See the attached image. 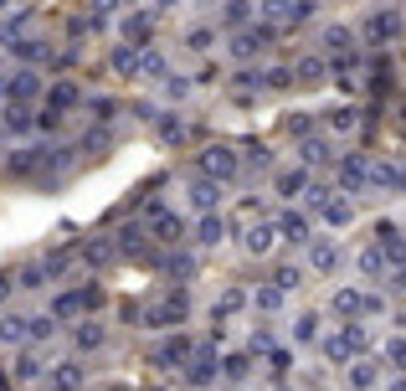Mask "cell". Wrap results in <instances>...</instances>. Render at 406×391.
I'll list each match as a JSON object with an SVG mask.
<instances>
[{
    "instance_id": "9c48e42d",
    "label": "cell",
    "mask_w": 406,
    "mask_h": 391,
    "mask_svg": "<svg viewBox=\"0 0 406 391\" xmlns=\"http://www.w3.org/2000/svg\"><path fill=\"white\" fill-rule=\"evenodd\" d=\"M190 350H196V345H190L185 335H175V340H165L160 350H155V365H160V371H170V365H185Z\"/></svg>"
},
{
    "instance_id": "d4e9b609",
    "label": "cell",
    "mask_w": 406,
    "mask_h": 391,
    "mask_svg": "<svg viewBox=\"0 0 406 391\" xmlns=\"http://www.w3.org/2000/svg\"><path fill=\"white\" fill-rule=\"evenodd\" d=\"M11 52H16L21 62H41V57H47V41H36V36H21V41H11Z\"/></svg>"
},
{
    "instance_id": "83f0119b",
    "label": "cell",
    "mask_w": 406,
    "mask_h": 391,
    "mask_svg": "<svg viewBox=\"0 0 406 391\" xmlns=\"http://www.w3.org/2000/svg\"><path fill=\"white\" fill-rule=\"evenodd\" d=\"M319 211H324V222H334V227H350V216H355V206H350V201H324Z\"/></svg>"
},
{
    "instance_id": "f546056e",
    "label": "cell",
    "mask_w": 406,
    "mask_h": 391,
    "mask_svg": "<svg viewBox=\"0 0 406 391\" xmlns=\"http://www.w3.org/2000/svg\"><path fill=\"white\" fill-rule=\"evenodd\" d=\"M6 129H11V134H26V129H31V114H26L21 103H6Z\"/></svg>"
},
{
    "instance_id": "1f68e13d",
    "label": "cell",
    "mask_w": 406,
    "mask_h": 391,
    "mask_svg": "<svg viewBox=\"0 0 406 391\" xmlns=\"http://www.w3.org/2000/svg\"><path fill=\"white\" fill-rule=\"evenodd\" d=\"M114 252H144V232L139 227H124L119 242H114Z\"/></svg>"
},
{
    "instance_id": "9f6ffc18",
    "label": "cell",
    "mask_w": 406,
    "mask_h": 391,
    "mask_svg": "<svg viewBox=\"0 0 406 391\" xmlns=\"http://www.w3.org/2000/svg\"><path fill=\"white\" fill-rule=\"evenodd\" d=\"M268 360H273V371H288V365H293L288 350H268Z\"/></svg>"
},
{
    "instance_id": "ee69618b",
    "label": "cell",
    "mask_w": 406,
    "mask_h": 391,
    "mask_svg": "<svg viewBox=\"0 0 406 391\" xmlns=\"http://www.w3.org/2000/svg\"><path fill=\"white\" fill-rule=\"evenodd\" d=\"M319 335V324H314V314H304V319H293V340L304 345V340H314Z\"/></svg>"
},
{
    "instance_id": "680465c9",
    "label": "cell",
    "mask_w": 406,
    "mask_h": 391,
    "mask_svg": "<svg viewBox=\"0 0 406 391\" xmlns=\"http://www.w3.org/2000/svg\"><path fill=\"white\" fill-rule=\"evenodd\" d=\"M109 391H129V386H109Z\"/></svg>"
},
{
    "instance_id": "e575fe53",
    "label": "cell",
    "mask_w": 406,
    "mask_h": 391,
    "mask_svg": "<svg viewBox=\"0 0 406 391\" xmlns=\"http://www.w3.org/2000/svg\"><path fill=\"white\" fill-rule=\"evenodd\" d=\"M288 73H298V82H319V77H324V62H319V57H304V62L288 68Z\"/></svg>"
},
{
    "instance_id": "f5cc1de1",
    "label": "cell",
    "mask_w": 406,
    "mask_h": 391,
    "mask_svg": "<svg viewBox=\"0 0 406 391\" xmlns=\"http://www.w3.org/2000/svg\"><path fill=\"white\" fill-rule=\"evenodd\" d=\"M263 82H268V88H288V82H293V77H288V68H273V73H268Z\"/></svg>"
},
{
    "instance_id": "f6af8a7d",
    "label": "cell",
    "mask_w": 406,
    "mask_h": 391,
    "mask_svg": "<svg viewBox=\"0 0 406 391\" xmlns=\"http://www.w3.org/2000/svg\"><path fill=\"white\" fill-rule=\"evenodd\" d=\"M247 16H252V6H247V0H231V6H226V21H231V26H242Z\"/></svg>"
},
{
    "instance_id": "8fae6325",
    "label": "cell",
    "mask_w": 406,
    "mask_h": 391,
    "mask_svg": "<svg viewBox=\"0 0 406 391\" xmlns=\"http://www.w3.org/2000/svg\"><path fill=\"white\" fill-rule=\"evenodd\" d=\"M47 391H82V365L77 360H62L57 371L47 376Z\"/></svg>"
},
{
    "instance_id": "836d02e7",
    "label": "cell",
    "mask_w": 406,
    "mask_h": 391,
    "mask_svg": "<svg viewBox=\"0 0 406 391\" xmlns=\"http://www.w3.org/2000/svg\"><path fill=\"white\" fill-rule=\"evenodd\" d=\"M103 345V324H77V350H98Z\"/></svg>"
},
{
    "instance_id": "8992f818",
    "label": "cell",
    "mask_w": 406,
    "mask_h": 391,
    "mask_svg": "<svg viewBox=\"0 0 406 391\" xmlns=\"http://www.w3.org/2000/svg\"><path fill=\"white\" fill-rule=\"evenodd\" d=\"M339 186H345V191L371 186V160L366 155H339Z\"/></svg>"
},
{
    "instance_id": "7dc6e473",
    "label": "cell",
    "mask_w": 406,
    "mask_h": 391,
    "mask_svg": "<svg viewBox=\"0 0 406 391\" xmlns=\"http://www.w3.org/2000/svg\"><path fill=\"white\" fill-rule=\"evenodd\" d=\"M170 273H180V278H190V273H196V257H185V252H180V257H170Z\"/></svg>"
},
{
    "instance_id": "bcb514c9",
    "label": "cell",
    "mask_w": 406,
    "mask_h": 391,
    "mask_svg": "<svg viewBox=\"0 0 406 391\" xmlns=\"http://www.w3.org/2000/svg\"><path fill=\"white\" fill-rule=\"evenodd\" d=\"M386 365H391V371H401V335L386 340Z\"/></svg>"
},
{
    "instance_id": "8d00e7d4",
    "label": "cell",
    "mask_w": 406,
    "mask_h": 391,
    "mask_svg": "<svg viewBox=\"0 0 406 391\" xmlns=\"http://www.w3.org/2000/svg\"><path fill=\"white\" fill-rule=\"evenodd\" d=\"M324 41H329L334 52H350V47H355V31H350V26H329V31H324Z\"/></svg>"
},
{
    "instance_id": "11a10c76",
    "label": "cell",
    "mask_w": 406,
    "mask_h": 391,
    "mask_svg": "<svg viewBox=\"0 0 406 391\" xmlns=\"http://www.w3.org/2000/svg\"><path fill=\"white\" fill-rule=\"evenodd\" d=\"M21 284H26V289H41V284H47V273H41V268H26V273H21Z\"/></svg>"
},
{
    "instance_id": "c3c4849f",
    "label": "cell",
    "mask_w": 406,
    "mask_h": 391,
    "mask_svg": "<svg viewBox=\"0 0 406 391\" xmlns=\"http://www.w3.org/2000/svg\"><path fill=\"white\" fill-rule=\"evenodd\" d=\"M109 257H114V242H93L88 247V263H109Z\"/></svg>"
},
{
    "instance_id": "7c38bea8",
    "label": "cell",
    "mask_w": 406,
    "mask_h": 391,
    "mask_svg": "<svg viewBox=\"0 0 406 391\" xmlns=\"http://www.w3.org/2000/svg\"><path fill=\"white\" fill-rule=\"evenodd\" d=\"M216 201H221V186H216V181H206V176H201V181H190V206H196L201 216H206V211H216Z\"/></svg>"
},
{
    "instance_id": "db71d44e",
    "label": "cell",
    "mask_w": 406,
    "mask_h": 391,
    "mask_svg": "<svg viewBox=\"0 0 406 391\" xmlns=\"http://www.w3.org/2000/svg\"><path fill=\"white\" fill-rule=\"evenodd\" d=\"M237 88H242V93H247V88H263V73H252V68L237 73Z\"/></svg>"
},
{
    "instance_id": "e0dca14e",
    "label": "cell",
    "mask_w": 406,
    "mask_h": 391,
    "mask_svg": "<svg viewBox=\"0 0 406 391\" xmlns=\"http://www.w3.org/2000/svg\"><path fill=\"white\" fill-rule=\"evenodd\" d=\"M273 237H278L273 222H252V227H247V252H252V257H263V252L273 247Z\"/></svg>"
},
{
    "instance_id": "277c9868",
    "label": "cell",
    "mask_w": 406,
    "mask_h": 391,
    "mask_svg": "<svg viewBox=\"0 0 406 391\" xmlns=\"http://www.w3.org/2000/svg\"><path fill=\"white\" fill-rule=\"evenodd\" d=\"M334 340H339V350L355 360V355H366V350H371V324H366V319H345V330H339Z\"/></svg>"
},
{
    "instance_id": "ffe728a7",
    "label": "cell",
    "mask_w": 406,
    "mask_h": 391,
    "mask_svg": "<svg viewBox=\"0 0 406 391\" xmlns=\"http://www.w3.org/2000/svg\"><path fill=\"white\" fill-rule=\"evenodd\" d=\"M273 186H278V196H298V191L309 186V170H304V165H293V170H278V181H273Z\"/></svg>"
},
{
    "instance_id": "ba28073f",
    "label": "cell",
    "mask_w": 406,
    "mask_h": 391,
    "mask_svg": "<svg viewBox=\"0 0 406 391\" xmlns=\"http://www.w3.org/2000/svg\"><path fill=\"white\" fill-rule=\"evenodd\" d=\"M98 299H103L98 289H77V294H62V299L52 304V314H57V319H72V314H82V309H93Z\"/></svg>"
},
{
    "instance_id": "4fadbf2b",
    "label": "cell",
    "mask_w": 406,
    "mask_h": 391,
    "mask_svg": "<svg viewBox=\"0 0 406 391\" xmlns=\"http://www.w3.org/2000/svg\"><path fill=\"white\" fill-rule=\"evenodd\" d=\"M149 216H155V237H160V242H180V237H185V222H180L175 211H165V206H155Z\"/></svg>"
},
{
    "instance_id": "4dcf8cb0",
    "label": "cell",
    "mask_w": 406,
    "mask_h": 391,
    "mask_svg": "<svg viewBox=\"0 0 406 391\" xmlns=\"http://www.w3.org/2000/svg\"><path fill=\"white\" fill-rule=\"evenodd\" d=\"M237 309H247V294H242V289H226V294L216 299V319H221V314H237Z\"/></svg>"
},
{
    "instance_id": "6da1fadb",
    "label": "cell",
    "mask_w": 406,
    "mask_h": 391,
    "mask_svg": "<svg viewBox=\"0 0 406 391\" xmlns=\"http://www.w3.org/2000/svg\"><path fill=\"white\" fill-rule=\"evenodd\" d=\"M185 309H190V299H185V294H165L160 304H149V309H144L139 324H149V330H165V324H180Z\"/></svg>"
},
{
    "instance_id": "ab89813d",
    "label": "cell",
    "mask_w": 406,
    "mask_h": 391,
    "mask_svg": "<svg viewBox=\"0 0 406 391\" xmlns=\"http://www.w3.org/2000/svg\"><path fill=\"white\" fill-rule=\"evenodd\" d=\"M221 371L231 376V381H247V371H252V355H226V365Z\"/></svg>"
},
{
    "instance_id": "7a4b0ae2",
    "label": "cell",
    "mask_w": 406,
    "mask_h": 391,
    "mask_svg": "<svg viewBox=\"0 0 406 391\" xmlns=\"http://www.w3.org/2000/svg\"><path fill=\"white\" fill-rule=\"evenodd\" d=\"M201 170H206V181H216V186H221V181H231V176L242 170V160L231 155L226 144H211L206 155H201Z\"/></svg>"
},
{
    "instance_id": "4316f807",
    "label": "cell",
    "mask_w": 406,
    "mask_h": 391,
    "mask_svg": "<svg viewBox=\"0 0 406 391\" xmlns=\"http://www.w3.org/2000/svg\"><path fill=\"white\" fill-rule=\"evenodd\" d=\"M324 124L334 129V134H350V129H355L360 119H355V108H329V114H324Z\"/></svg>"
},
{
    "instance_id": "f907efd6",
    "label": "cell",
    "mask_w": 406,
    "mask_h": 391,
    "mask_svg": "<svg viewBox=\"0 0 406 391\" xmlns=\"http://www.w3.org/2000/svg\"><path fill=\"white\" fill-rule=\"evenodd\" d=\"M93 114H98V119H103V124H109V119H114V114H119V103H114V98H98V103H93Z\"/></svg>"
},
{
    "instance_id": "52a82bcc",
    "label": "cell",
    "mask_w": 406,
    "mask_h": 391,
    "mask_svg": "<svg viewBox=\"0 0 406 391\" xmlns=\"http://www.w3.org/2000/svg\"><path fill=\"white\" fill-rule=\"evenodd\" d=\"M119 31H124V41H129V47H149V31H155V16H149V11H129V16H124L119 21Z\"/></svg>"
},
{
    "instance_id": "7bdbcfd3",
    "label": "cell",
    "mask_w": 406,
    "mask_h": 391,
    "mask_svg": "<svg viewBox=\"0 0 406 391\" xmlns=\"http://www.w3.org/2000/svg\"><path fill=\"white\" fill-rule=\"evenodd\" d=\"M185 47H190V52H206V47H211V26H190Z\"/></svg>"
},
{
    "instance_id": "44dd1931",
    "label": "cell",
    "mask_w": 406,
    "mask_h": 391,
    "mask_svg": "<svg viewBox=\"0 0 406 391\" xmlns=\"http://www.w3.org/2000/svg\"><path fill=\"white\" fill-rule=\"evenodd\" d=\"M26 26H31V11H16V16H6V21H0V41L11 47V41H21V36H26Z\"/></svg>"
},
{
    "instance_id": "5b68a950",
    "label": "cell",
    "mask_w": 406,
    "mask_h": 391,
    "mask_svg": "<svg viewBox=\"0 0 406 391\" xmlns=\"http://www.w3.org/2000/svg\"><path fill=\"white\" fill-rule=\"evenodd\" d=\"M366 36L375 41V47H391V41L401 36V16H396V11H375V16L366 21Z\"/></svg>"
},
{
    "instance_id": "30bf717a",
    "label": "cell",
    "mask_w": 406,
    "mask_h": 391,
    "mask_svg": "<svg viewBox=\"0 0 406 391\" xmlns=\"http://www.w3.org/2000/svg\"><path fill=\"white\" fill-rule=\"evenodd\" d=\"M329 160H334L329 139H314V134H304V144H298V165H304V170H314V165H329Z\"/></svg>"
},
{
    "instance_id": "681fc988",
    "label": "cell",
    "mask_w": 406,
    "mask_h": 391,
    "mask_svg": "<svg viewBox=\"0 0 406 391\" xmlns=\"http://www.w3.org/2000/svg\"><path fill=\"white\" fill-rule=\"evenodd\" d=\"M0 335H6V340H26V324H21V319H6V324H0Z\"/></svg>"
},
{
    "instance_id": "60d3db41",
    "label": "cell",
    "mask_w": 406,
    "mask_h": 391,
    "mask_svg": "<svg viewBox=\"0 0 406 391\" xmlns=\"http://www.w3.org/2000/svg\"><path fill=\"white\" fill-rule=\"evenodd\" d=\"M160 139H165V144H180V139H185V124H180V119H160Z\"/></svg>"
},
{
    "instance_id": "f1b7e54d",
    "label": "cell",
    "mask_w": 406,
    "mask_h": 391,
    "mask_svg": "<svg viewBox=\"0 0 406 391\" xmlns=\"http://www.w3.org/2000/svg\"><path fill=\"white\" fill-rule=\"evenodd\" d=\"M190 386H211V381H216V360H211V355H201V365H190Z\"/></svg>"
},
{
    "instance_id": "603a6c76",
    "label": "cell",
    "mask_w": 406,
    "mask_h": 391,
    "mask_svg": "<svg viewBox=\"0 0 406 391\" xmlns=\"http://www.w3.org/2000/svg\"><path fill=\"white\" fill-rule=\"evenodd\" d=\"M36 165H41V149H16V155L6 160V170H11V176H31Z\"/></svg>"
},
{
    "instance_id": "ac0fdd59",
    "label": "cell",
    "mask_w": 406,
    "mask_h": 391,
    "mask_svg": "<svg viewBox=\"0 0 406 391\" xmlns=\"http://www.w3.org/2000/svg\"><path fill=\"white\" fill-rule=\"evenodd\" d=\"M371 186H375V191H401V160L371 165Z\"/></svg>"
},
{
    "instance_id": "d590c367",
    "label": "cell",
    "mask_w": 406,
    "mask_h": 391,
    "mask_svg": "<svg viewBox=\"0 0 406 391\" xmlns=\"http://www.w3.org/2000/svg\"><path fill=\"white\" fill-rule=\"evenodd\" d=\"M247 304H258V309H283V289H273V284H268V289L252 294Z\"/></svg>"
},
{
    "instance_id": "2e32d148",
    "label": "cell",
    "mask_w": 406,
    "mask_h": 391,
    "mask_svg": "<svg viewBox=\"0 0 406 391\" xmlns=\"http://www.w3.org/2000/svg\"><path fill=\"white\" fill-rule=\"evenodd\" d=\"M36 73H16L11 82H6V103H26V98H36Z\"/></svg>"
},
{
    "instance_id": "7402d4cb",
    "label": "cell",
    "mask_w": 406,
    "mask_h": 391,
    "mask_svg": "<svg viewBox=\"0 0 406 391\" xmlns=\"http://www.w3.org/2000/svg\"><path fill=\"white\" fill-rule=\"evenodd\" d=\"M386 268H396V263H391L380 247H366V252H360V273H366V278H380Z\"/></svg>"
},
{
    "instance_id": "9a60e30c",
    "label": "cell",
    "mask_w": 406,
    "mask_h": 391,
    "mask_svg": "<svg viewBox=\"0 0 406 391\" xmlns=\"http://www.w3.org/2000/svg\"><path fill=\"white\" fill-rule=\"evenodd\" d=\"M278 232H283L288 242H298V247H304V242H314V237H309V232H314V222H309V216H298V211H288L283 222H278Z\"/></svg>"
},
{
    "instance_id": "5bb4252c",
    "label": "cell",
    "mask_w": 406,
    "mask_h": 391,
    "mask_svg": "<svg viewBox=\"0 0 406 391\" xmlns=\"http://www.w3.org/2000/svg\"><path fill=\"white\" fill-rule=\"evenodd\" d=\"M221 232H226L221 211H206L201 222H196V242H201V247H221Z\"/></svg>"
},
{
    "instance_id": "b9f144b4",
    "label": "cell",
    "mask_w": 406,
    "mask_h": 391,
    "mask_svg": "<svg viewBox=\"0 0 406 391\" xmlns=\"http://www.w3.org/2000/svg\"><path fill=\"white\" fill-rule=\"evenodd\" d=\"M16 376H21V381H36V376H41V360H36V355H16Z\"/></svg>"
},
{
    "instance_id": "74e56055",
    "label": "cell",
    "mask_w": 406,
    "mask_h": 391,
    "mask_svg": "<svg viewBox=\"0 0 406 391\" xmlns=\"http://www.w3.org/2000/svg\"><path fill=\"white\" fill-rule=\"evenodd\" d=\"M298 284H304V273H298V268H288V263L273 273V289H283V294H288V289H298Z\"/></svg>"
},
{
    "instance_id": "94428289",
    "label": "cell",
    "mask_w": 406,
    "mask_h": 391,
    "mask_svg": "<svg viewBox=\"0 0 406 391\" xmlns=\"http://www.w3.org/2000/svg\"><path fill=\"white\" fill-rule=\"evenodd\" d=\"M0 6H6V0H0Z\"/></svg>"
},
{
    "instance_id": "f35d334b",
    "label": "cell",
    "mask_w": 406,
    "mask_h": 391,
    "mask_svg": "<svg viewBox=\"0 0 406 391\" xmlns=\"http://www.w3.org/2000/svg\"><path fill=\"white\" fill-rule=\"evenodd\" d=\"M109 68H114L119 77H134V52H129V47H119V52L109 57Z\"/></svg>"
},
{
    "instance_id": "d6986e66",
    "label": "cell",
    "mask_w": 406,
    "mask_h": 391,
    "mask_svg": "<svg viewBox=\"0 0 406 391\" xmlns=\"http://www.w3.org/2000/svg\"><path fill=\"white\" fill-rule=\"evenodd\" d=\"M375 381H380V360H350V386L355 391H366Z\"/></svg>"
},
{
    "instance_id": "6f0895ef",
    "label": "cell",
    "mask_w": 406,
    "mask_h": 391,
    "mask_svg": "<svg viewBox=\"0 0 406 391\" xmlns=\"http://www.w3.org/2000/svg\"><path fill=\"white\" fill-rule=\"evenodd\" d=\"M93 6H98V11H114V6H119V0H93Z\"/></svg>"
},
{
    "instance_id": "cb8c5ba5",
    "label": "cell",
    "mask_w": 406,
    "mask_h": 391,
    "mask_svg": "<svg viewBox=\"0 0 406 391\" xmlns=\"http://www.w3.org/2000/svg\"><path fill=\"white\" fill-rule=\"evenodd\" d=\"M360 299H366V294H355V289H339L329 309H334L339 319H355V314H360Z\"/></svg>"
},
{
    "instance_id": "816d5d0a",
    "label": "cell",
    "mask_w": 406,
    "mask_h": 391,
    "mask_svg": "<svg viewBox=\"0 0 406 391\" xmlns=\"http://www.w3.org/2000/svg\"><path fill=\"white\" fill-rule=\"evenodd\" d=\"M165 93H170V98H185L190 82H185V77H165Z\"/></svg>"
},
{
    "instance_id": "484cf974",
    "label": "cell",
    "mask_w": 406,
    "mask_h": 391,
    "mask_svg": "<svg viewBox=\"0 0 406 391\" xmlns=\"http://www.w3.org/2000/svg\"><path fill=\"white\" fill-rule=\"evenodd\" d=\"M309 257H314V268H319V273H334V268H339V247H334V242H319Z\"/></svg>"
},
{
    "instance_id": "91938a15",
    "label": "cell",
    "mask_w": 406,
    "mask_h": 391,
    "mask_svg": "<svg viewBox=\"0 0 406 391\" xmlns=\"http://www.w3.org/2000/svg\"><path fill=\"white\" fill-rule=\"evenodd\" d=\"M160 6H175V0H160Z\"/></svg>"
},
{
    "instance_id": "3957f363",
    "label": "cell",
    "mask_w": 406,
    "mask_h": 391,
    "mask_svg": "<svg viewBox=\"0 0 406 391\" xmlns=\"http://www.w3.org/2000/svg\"><path fill=\"white\" fill-rule=\"evenodd\" d=\"M273 41H278V26H268V21H263V26H252V31H242L237 41H231V52H237V57L247 62V57H258V52H268Z\"/></svg>"
},
{
    "instance_id": "d6a6232c",
    "label": "cell",
    "mask_w": 406,
    "mask_h": 391,
    "mask_svg": "<svg viewBox=\"0 0 406 391\" xmlns=\"http://www.w3.org/2000/svg\"><path fill=\"white\" fill-rule=\"evenodd\" d=\"M77 103V88H72V82H57V88L47 93V108H72Z\"/></svg>"
}]
</instances>
